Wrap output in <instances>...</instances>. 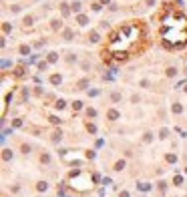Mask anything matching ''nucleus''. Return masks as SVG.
<instances>
[{"mask_svg": "<svg viewBox=\"0 0 187 197\" xmlns=\"http://www.w3.org/2000/svg\"><path fill=\"white\" fill-rule=\"evenodd\" d=\"M143 42H145V26L141 22H129L117 28L109 36L107 48H109V54H113L115 58H127L133 52L141 50Z\"/></svg>", "mask_w": 187, "mask_h": 197, "instance_id": "f257e3e1", "label": "nucleus"}, {"mask_svg": "<svg viewBox=\"0 0 187 197\" xmlns=\"http://www.w3.org/2000/svg\"><path fill=\"white\" fill-rule=\"evenodd\" d=\"M159 34L165 46L181 48L187 42V18L183 12H169L161 20Z\"/></svg>", "mask_w": 187, "mask_h": 197, "instance_id": "f03ea898", "label": "nucleus"}]
</instances>
